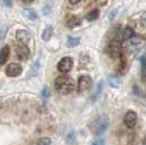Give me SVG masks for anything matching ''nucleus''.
Wrapping results in <instances>:
<instances>
[{"instance_id":"obj_1","label":"nucleus","mask_w":146,"mask_h":145,"mask_svg":"<svg viewBox=\"0 0 146 145\" xmlns=\"http://www.w3.org/2000/svg\"><path fill=\"white\" fill-rule=\"evenodd\" d=\"M55 87L58 92L62 94H70L75 90V83L70 76L60 75L55 81Z\"/></svg>"},{"instance_id":"obj_2","label":"nucleus","mask_w":146,"mask_h":145,"mask_svg":"<svg viewBox=\"0 0 146 145\" xmlns=\"http://www.w3.org/2000/svg\"><path fill=\"white\" fill-rule=\"evenodd\" d=\"M107 53H108L109 56L113 57V58L120 56V55H121V43H120V41L117 39V38L112 39V41L108 44Z\"/></svg>"},{"instance_id":"obj_3","label":"nucleus","mask_w":146,"mask_h":145,"mask_svg":"<svg viewBox=\"0 0 146 145\" xmlns=\"http://www.w3.org/2000/svg\"><path fill=\"white\" fill-rule=\"evenodd\" d=\"M72 67H73L72 58H70V57H63V58L58 62L57 69H58L59 72L63 73V74L66 75V74L72 69Z\"/></svg>"},{"instance_id":"obj_4","label":"nucleus","mask_w":146,"mask_h":145,"mask_svg":"<svg viewBox=\"0 0 146 145\" xmlns=\"http://www.w3.org/2000/svg\"><path fill=\"white\" fill-rule=\"evenodd\" d=\"M15 53L20 60H26L30 57V48L27 47V45L20 43L15 47Z\"/></svg>"},{"instance_id":"obj_5","label":"nucleus","mask_w":146,"mask_h":145,"mask_svg":"<svg viewBox=\"0 0 146 145\" xmlns=\"http://www.w3.org/2000/svg\"><path fill=\"white\" fill-rule=\"evenodd\" d=\"M93 85V81L88 75H82L80 76L79 82H78V90L79 92H84L90 90Z\"/></svg>"},{"instance_id":"obj_6","label":"nucleus","mask_w":146,"mask_h":145,"mask_svg":"<svg viewBox=\"0 0 146 145\" xmlns=\"http://www.w3.org/2000/svg\"><path fill=\"white\" fill-rule=\"evenodd\" d=\"M21 73H22V67L19 63H10L6 69V74L10 78L19 76Z\"/></svg>"},{"instance_id":"obj_7","label":"nucleus","mask_w":146,"mask_h":145,"mask_svg":"<svg viewBox=\"0 0 146 145\" xmlns=\"http://www.w3.org/2000/svg\"><path fill=\"white\" fill-rule=\"evenodd\" d=\"M124 124L129 128V129H132V128L135 127V124H136V122H137V115L132 111V110H130L128 111L125 116H124Z\"/></svg>"},{"instance_id":"obj_8","label":"nucleus","mask_w":146,"mask_h":145,"mask_svg":"<svg viewBox=\"0 0 146 145\" xmlns=\"http://www.w3.org/2000/svg\"><path fill=\"white\" fill-rule=\"evenodd\" d=\"M135 35V33H134L133 29H131V27H124L122 32L120 33V38H121L122 41H130V39H132Z\"/></svg>"},{"instance_id":"obj_9","label":"nucleus","mask_w":146,"mask_h":145,"mask_svg":"<svg viewBox=\"0 0 146 145\" xmlns=\"http://www.w3.org/2000/svg\"><path fill=\"white\" fill-rule=\"evenodd\" d=\"M9 55H10V48H9V46L2 47V49L0 50V66H3L6 63L8 58H9Z\"/></svg>"},{"instance_id":"obj_10","label":"nucleus","mask_w":146,"mask_h":145,"mask_svg":"<svg viewBox=\"0 0 146 145\" xmlns=\"http://www.w3.org/2000/svg\"><path fill=\"white\" fill-rule=\"evenodd\" d=\"M17 38L22 44H26L30 39V34L24 30H19L17 31Z\"/></svg>"},{"instance_id":"obj_11","label":"nucleus","mask_w":146,"mask_h":145,"mask_svg":"<svg viewBox=\"0 0 146 145\" xmlns=\"http://www.w3.org/2000/svg\"><path fill=\"white\" fill-rule=\"evenodd\" d=\"M52 33H54V29L51 25H47L46 29L43 31V34H42V39L44 42H48L49 39L52 36Z\"/></svg>"},{"instance_id":"obj_12","label":"nucleus","mask_w":146,"mask_h":145,"mask_svg":"<svg viewBox=\"0 0 146 145\" xmlns=\"http://www.w3.org/2000/svg\"><path fill=\"white\" fill-rule=\"evenodd\" d=\"M39 69H40V63H39V61H36V62H34L32 67L30 68V72L27 74V78H33V76H35L38 74V71H39Z\"/></svg>"},{"instance_id":"obj_13","label":"nucleus","mask_w":146,"mask_h":145,"mask_svg":"<svg viewBox=\"0 0 146 145\" xmlns=\"http://www.w3.org/2000/svg\"><path fill=\"white\" fill-rule=\"evenodd\" d=\"M81 23H82V21H81V19L78 18V17H71V18L67 21V24L69 27H76V26H79Z\"/></svg>"},{"instance_id":"obj_14","label":"nucleus","mask_w":146,"mask_h":145,"mask_svg":"<svg viewBox=\"0 0 146 145\" xmlns=\"http://www.w3.org/2000/svg\"><path fill=\"white\" fill-rule=\"evenodd\" d=\"M23 14L26 15V18H29L31 21H35L37 19V14L36 12L33 10V9H30V8H26L23 10Z\"/></svg>"},{"instance_id":"obj_15","label":"nucleus","mask_w":146,"mask_h":145,"mask_svg":"<svg viewBox=\"0 0 146 145\" xmlns=\"http://www.w3.org/2000/svg\"><path fill=\"white\" fill-rule=\"evenodd\" d=\"M80 44V38H75V37H69L67 39V47L69 48H73L75 46H78Z\"/></svg>"},{"instance_id":"obj_16","label":"nucleus","mask_w":146,"mask_h":145,"mask_svg":"<svg viewBox=\"0 0 146 145\" xmlns=\"http://www.w3.org/2000/svg\"><path fill=\"white\" fill-rule=\"evenodd\" d=\"M108 82H109V85L111 87H116V88L121 85V81L117 76H110L109 79H108Z\"/></svg>"},{"instance_id":"obj_17","label":"nucleus","mask_w":146,"mask_h":145,"mask_svg":"<svg viewBox=\"0 0 146 145\" xmlns=\"http://www.w3.org/2000/svg\"><path fill=\"white\" fill-rule=\"evenodd\" d=\"M98 15H99V10H98V9H95V10L91 11V12L86 15V20H87V21H95V20L98 18Z\"/></svg>"},{"instance_id":"obj_18","label":"nucleus","mask_w":146,"mask_h":145,"mask_svg":"<svg viewBox=\"0 0 146 145\" xmlns=\"http://www.w3.org/2000/svg\"><path fill=\"white\" fill-rule=\"evenodd\" d=\"M51 144V140L47 138V136H44V138H40V139L37 141L36 145H50Z\"/></svg>"},{"instance_id":"obj_19","label":"nucleus","mask_w":146,"mask_h":145,"mask_svg":"<svg viewBox=\"0 0 146 145\" xmlns=\"http://www.w3.org/2000/svg\"><path fill=\"white\" fill-rule=\"evenodd\" d=\"M143 43H144V41L139 38V37H133L132 39H130V45L131 46H140Z\"/></svg>"},{"instance_id":"obj_20","label":"nucleus","mask_w":146,"mask_h":145,"mask_svg":"<svg viewBox=\"0 0 146 145\" xmlns=\"http://www.w3.org/2000/svg\"><path fill=\"white\" fill-rule=\"evenodd\" d=\"M141 65H142V73H146V56H143L141 58Z\"/></svg>"},{"instance_id":"obj_21","label":"nucleus","mask_w":146,"mask_h":145,"mask_svg":"<svg viewBox=\"0 0 146 145\" xmlns=\"http://www.w3.org/2000/svg\"><path fill=\"white\" fill-rule=\"evenodd\" d=\"M103 85H104V82H100L99 84H98L97 86V91L95 92V94H94V98L96 99L98 96H99V94L102 93V91H103Z\"/></svg>"},{"instance_id":"obj_22","label":"nucleus","mask_w":146,"mask_h":145,"mask_svg":"<svg viewBox=\"0 0 146 145\" xmlns=\"http://www.w3.org/2000/svg\"><path fill=\"white\" fill-rule=\"evenodd\" d=\"M91 145H105V140L102 139V138H100V139L95 140Z\"/></svg>"},{"instance_id":"obj_23","label":"nucleus","mask_w":146,"mask_h":145,"mask_svg":"<svg viewBox=\"0 0 146 145\" xmlns=\"http://www.w3.org/2000/svg\"><path fill=\"white\" fill-rule=\"evenodd\" d=\"M141 23H142V25L144 27H146V12H144L142 14V17H141Z\"/></svg>"},{"instance_id":"obj_24","label":"nucleus","mask_w":146,"mask_h":145,"mask_svg":"<svg viewBox=\"0 0 146 145\" xmlns=\"http://www.w3.org/2000/svg\"><path fill=\"white\" fill-rule=\"evenodd\" d=\"M48 91H47V88H44V91H43V96L45 97H48Z\"/></svg>"},{"instance_id":"obj_25","label":"nucleus","mask_w":146,"mask_h":145,"mask_svg":"<svg viewBox=\"0 0 146 145\" xmlns=\"http://www.w3.org/2000/svg\"><path fill=\"white\" fill-rule=\"evenodd\" d=\"M69 3L70 5H79L80 1H69Z\"/></svg>"},{"instance_id":"obj_26","label":"nucleus","mask_w":146,"mask_h":145,"mask_svg":"<svg viewBox=\"0 0 146 145\" xmlns=\"http://www.w3.org/2000/svg\"><path fill=\"white\" fill-rule=\"evenodd\" d=\"M144 145H146V136H145V139H144Z\"/></svg>"}]
</instances>
